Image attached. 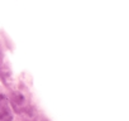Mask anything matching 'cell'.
<instances>
[]
</instances>
